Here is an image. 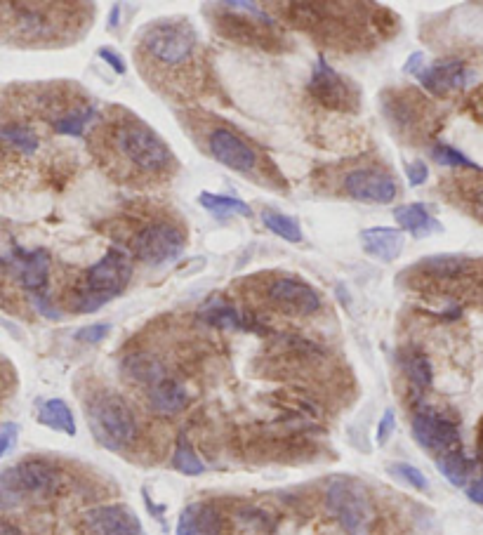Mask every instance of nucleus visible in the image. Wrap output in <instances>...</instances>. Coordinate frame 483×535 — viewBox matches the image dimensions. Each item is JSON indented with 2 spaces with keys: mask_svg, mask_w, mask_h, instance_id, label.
<instances>
[{
  "mask_svg": "<svg viewBox=\"0 0 483 535\" xmlns=\"http://www.w3.org/2000/svg\"><path fill=\"white\" fill-rule=\"evenodd\" d=\"M102 163L121 180H161L177 168V158L154 128L121 111L97 137Z\"/></svg>",
  "mask_w": 483,
  "mask_h": 535,
  "instance_id": "1",
  "label": "nucleus"
},
{
  "mask_svg": "<svg viewBox=\"0 0 483 535\" xmlns=\"http://www.w3.org/2000/svg\"><path fill=\"white\" fill-rule=\"evenodd\" d=\"M198 33L184 17H163L147 24L137 41V62L142 74L161 88L184 85L187 74L198 69Z\"/></svg>",
  "mask_w": 483,
  "mask_h": 535,
  "instance_id": "2",
  "label": "nucleus"
},
{
  "mask_svg": "<svg viewBox=\"0 0 483 535\" xmlns=\"http://www.w3.org/2000/svg\"><path fill=\"white\" fill-rule=\"evenodd\" d=\"M283 17L290 24L302 29L309 36H316L323 43L337 45V48H359L370 45L377 33H389L392 29L377 24L385 17L387 10L375 5H354V3H283L279 5Z\"/></svg>",
  "mask_w": 483,
  "mask_h": 535,
  "instance_id": "3",
  "label": "nucleus"
},
{
  "mask_svg": "<svg viewBox=\"0 0 483 535\" xmlns=\"http://www.w3.org/2000/svg\"><path fill=\"white\" fill-rule=\"evenodd\" d=\"M427 297H469L483 281V262L467 255H429L401 274Z\"/></svg>",
  "mask_w": 483,
  "mask_h": 535,
  "instance_id": "4",
  "label": "nucleus"
},
{
  "mask_svg": "<svg viewBox=\"0 0 483 535\" xmlns=\"http://www.w3.org/2000/svg\"><path fill=\"white\" fill-rule=\"evenodd\" d=\"M132 262L123 248L111 246L102 260L92 264L69 297V309L78 314H92L102 309L130 286Z\"/></svg>",
  "mask_w": 483,
  "mask_h": 535,
  "instance_id": "5",
  "label": "nucleus"
},
{
  "mask_svg": "<svg viewBox=\"0 0 483 535\" xmlns=\"http://www.w3.org/2000/svg\"><path fill=\"white\" fill-rule=\"evenodd\" d=\"M210 19H213L215 29L220 36L229 38L238 45L255 50H269L281 52L286 45V38L279 33V26L274 24L267 12L255 3H222L215 5Z\"/></svg>",
  "mask_w": 483,
  "mask_h": 535,
  "instance_id": "6",
  "label": "nucleus"
},
{
  "mask_svg": "<svg viewBox=\"0 0 483 535\" xmlns=\"http://www.w3.org/2000/svg\"><path fill=\"white\" fill-rule=\"evenodd\" d=\"M78 5H52V3H0V19L5 31L19 43H55L66 29L69 19L76 15Z\"/></svg>",
  "mask_w": 483,
  "mask_h": 535,
  "instance_id": "7",
  "label": "nucleus"
},
{
  "mask_svg": "<svg viewBox=\"0 0 483 535\" xmlns=\"http://www.w3.org/2000/svg\"><path fill=\"white\" fill-rule=\"evenodd\" d=\"M62 488V472L48 460H22L0 472V512L29 500H48Z\"/></svg>",
  "mask_w": 483,
  "mask_h": 535,
  "instance_id": "8",
  "label": "nucleus"
},
{
  "mask_svg": "<svg viewBox=\"0 0 483 535\" xmlns=\"http://www.w3.org/2000/svg\"><path fill=\"white\" fill-rule=\"evenodd\" d=\"M85 413H88L92 437L109 451L130 448L140 437V422H137L130 404L121 394L97 392L90 396Z\"/></svg>",
  "mask_w": 483,
  "mask_h": 535,
  "instance_id": "9",
  "label": "nucleus"
},
{
  "mask_svg": "<svg viewBox=\"0 0 483 535\" xmlns=\"http://www.w3.org/2000/svg\"><path fill=\"white\" fill-rule=\"evenodd\" d=\"M187 248V229L170 217H154L130 236V253L149 267L175 262Z\"/></svg>",
  "mask_w": 483,
  "mask_h": 535,
  "instance_id": "10",
  "label": "nucleus"
},
{
  "mask_svg": "<svg viewBox=\"0 0 483 535\" xmlns=\"http://www.w3.org/2000/svg\"><path fill=\"white\" fill-rule=\"evenodd\" d=\"M328 512L340 521L347 535H368L373 526L375 510L373 500L361 481L340 477L328 486L326 491Z\"/></svg>",
  "mask_w": 483,
  "mask_h": 535,
  "instance_id": "11",
  "label": "nucleus"
},
{
  "mask_svg": "<svg viewBox=\"0 0 483 535\" xmlns=\"http://www.w3.org/2000/svg\"><path fill=\"white\" fill-rule=\"evenodd\" d=\"M262 276V274H260ZM260 281V300L264 307L274 309L276 314L286 316H312L321 312L323 300L319 290L309 286L307 281L293 279L288 274H264Z\"/></svg>",
  "mask_w": 483,
  "mask_h": 535,
  "instance_id": "12",
  "label": "nucleus"
},
{
  "mask_svg": "<svg viewBox=\"0 0 483 535\" xmlns=\"http://www.w3.org/2000/svg\"><path fill=\"white\" fill-rule=\"evenodd\" d=\"M382 114L396 135L408 142H420L432 135V104L415 90H387L382 95Z\"/></svg>",
  "mask_w": 483,
  "mask_h": 535,
  "instance_id": "13",
  "label": "nucleus"
},
{
  "mask_svg": "<svg viewBox=\"0 0 483 535\" xmlns=\"http://www.w3.org/2000/svg\"><path fill=\"white\" fill-rule=\"evenodd\" d=\"M205 149L208 154L215 158L217 163H222L224 168L234 170L238 175L253 177V180H262V168L267 161L260 156L253 144L243 140L236 130H231L229 125H215L208 128L205 135Z\"/></svg>",
  "mask_w": 483,
  "mask_h": 535,
  "instance_id": "14",
  "label": "nucleus"
},
{
  "mask_svg": "<svg viewBox=\"0 0 483 535\" xmlns=\"http://www.w3.org/2000/svg\"><path fill=\"white\" fill-rule=\"evenodd\" d=\"M413 437L425 451L434 453V458L439 455L462 451V437L458 420H453L451 415L436 411L432 406H418L413 413Z\"/></svg>",
  "mask_w": 483,
  "mask_h": 535,
  "instance_id": "15",
  "label": "nucleus"
},
{
  "mask_svg": "<svg viewBox=\"0 0 483 535\" xmlns=\"http://www.w3.org/2000/svg\"><path fill=\"white\" fill-rule=\"evenodd\" d=\"M309 92L323 109L330 111H356L361 102L356 85L337 74L333 66L326 62V57L316 59Z\"/></svg>",
  "mask_w": 483,
  "mask_h": 535,
  "instance_id": "16",
  "label": "nucleus"
},
{
  "mask_svg": "<svg viewBox=\"0 0 483 535\" xmlns=\"http://www.w3.org/2000/svg\"><path fill=\"white\" fill-rule=\"evenodd\" d=\"M342 191L363 203H392L399 196L394 177L377 168H359L347 173L342 180Z\"/></svg>",
  "mask_w": 483,
  "mask_h": 535,
  "instance_id": "17",
  "label": "nucleus"
},
{
  "mask_svg": "<svg viewBox=\"0 0 483 535\" xmlns=\"http://www.w3.org/2000/svg\"><path fill=\"white\" fill-rule=\"evenodd\" d=\"M10 267L15 272L17 281L22 283L24 290L38 295H48V281H50V253L43 248L36 250H22L15 248L10 257Z\"/></svg>",
  "mask_w": 483,
  "mask_h": 535,
  "instance_id": "18",
  "label": "nucleus"
},
{
  "mask_svg": "<svg viewBox=\"0 0 483 535\" xmlns=\"http://www.w3.org/2000/svg\"><path fill=\"white\" fill-rule=\"evenodd\" d=\"M85 528L92 535H147L140 517L125 505L92 507L85 514Z\"/></svg>",
  "mask_w": 483,
  "mask_h": 535,
  "instance_id": "19",
  "label": "nucleus"
},
{
  "mask_svg": "<svg viewBox=\"0 0 483 535\" xmlns=\"http://www.w3.org/2000/svg\"><path fill=\"white\" fill-rule=\"evenodd\" d=\"M418 81L434 97H448L472 83V71L458 59H443V62L425 66L418 74Z\"/></svg>",
  "mask_w": 483,
  "mask_h": 535,
  "instance_id": "20",
  "label": "nucleus"
},
{
  "mask_svg": "<svg viewBox=\"0 0 483 535\" xmlns=\"http://www.w3.org/2000/svg\"><path fill=\"white\" fill-rule=\"evenodd\" d=\"M177 535H224V519L210 503H191L177 521Z\"/></svg>",
  "mask_w": 483,
  "mask_h": 535,
  "instance_id": "21",
  "label": "nucleus"
},
{
  "mask_svg": "<svg viewBox=\"0 0 483 535\" xmlns=\"http://www.w3.org/2000/svg\"><path fill=\"white\" fill-rule=\"evenodd\" d=\"M361 246L370 257L380 262H394L401 255L406 234L392 227H370L361 231Z\"/></svg>",
  "mask_w": 483,
  "mask_h": 535,
  "instance_id": "22",
  "label": "nucleus"
},
{
  "mask_svg": "<svg viewBox=\"0 0 483 535\" xmlns=\"http://www.w3.org/2000/svg\"><path fill=\"white\" fill-rule=\"evenodd\" d=\"M201 314L205 323H210V326L220 330H264L260 321L255 319V314H243L241 309L229 305V302L217 300V297L203 307Z\"/></svg>",
  "mask_w": 483,
  "mask_h": 535,
  "instance_id": "23",
  "label": "nucleus"
},
{
  "mask_svg": "<svg viewBox=\"0 0 483 535\" xmlns=\"http://www.w3.org/2000/svg\"><path fill=\"white\" fill-rule=\"evenodd\" d=\"M123 375L135 385H140L144 389L158 385V382L168 378L165 375V366L158 359L156 354L151 352H135L128 354L123 359Z\"/></svg>",
  "mask_w": 483,
  "mask_h": 535,
  "instance_id": "24",
  "label": "nucleus"
},
{
  "mask_svg": "<svg viewBox=\"0 0 483 535\" xmlns=\"http://www.w3.org/2000/svg\"><path fill=\"white\" fill-rule=\"evenodd\" d=\"M147 404L158 415H177L189 404V394L180 382L165 378L147 389Z\"/></svg>",
  "mask_w": 483,
  "mask_h": 535,
  "instance_id": "25",
  "label": "nucleus"
},
{
  "mask_svg": "<svg viewBox=\"0 0 483 535\" xmlns=\"http://www.w3.org/2000/svg\"><path fill=\"white\" fill-rule=\"evenodd\" d=\"M394 220L401 224L403 231H408L413 239H425V236L439 234L443 227L439 220L422 206V203H408V206H399L394 210Z\"/></svg>",
  "mask_w": 483,
  "mask_h": 535,
  "instance_id": "26",
  "label": "nucleus"
},
{
  "mask_svg": "<svg viewBox=\"0 0 483 535\" xmlns=\"http://www.w3.org/2000/svg\"><path fill=\"white\" fill-rule=\"evenodd\" d=\"M38 422L45 427L62 432L66 437H76V420L71 408L62 399H48L38 408Z\"/></svg>",
  "mask_w": 483,
  "mask_h": 535,
  "instance_id": "27",
  "label": "nucleus"
},
{
  "mask_svg": "<svg viewBox=\"0 0 483 535\" xmlns=\"http://www.w3.org/2000/svg\"><path fill=\"white\" fill-rule=\"evenodd\" d=\"M455 198L474 220L483 224V173L476 177H455Z\"/></svg>",
  "mask_w": 483,
  "mask_h": 535,
  "instance_id": "28",
  "label": "nucleus"
},
{
  "mask_svg": "<svg viewBox=\"0 0 483 535\" xmlns=\"http://www.w3.org/2000/svg\"><path fill=\"white\" fill-rule=\"evenodd\" d=\"M97 109L95 104H78L76 109H71L69 114H64L57 121H52V128H55L57 135H66V137H83V132L88 130V125L95 121Z\"/></svg>",
  "mask_w": 483,
  "mask_h": 535,
  "instance_id": "29",
  "label": "nucleus"
},
{
  "mask_svg": "<svg viewBox=\"0 0 483 535\" xmlns=\"http://www.w3.org/2000/svg\"><path fill=\"white\" fill-rule=\"evenodd\" d=\"M401 368L403 373H406L408 382L413 387H418L420 392H425L427 387H432V363H429L427 354L418 352V349H410V352H406L401 356Z\"/></svg>",
  "mask_w": 483,
  "mask_h": 535,
  "instance_id": "30",
  "label": "nucleus"
},
{
  "mask_svg": "<svg viewBox=\"0 0 483 535\" xmlns=\"http://www.w3.org/2000/svg\"><path fill=\"white\" fill-rule=\"evenodd\" d=\"M198 203H201L208 213L220 217V220H224V217H229V215L253 217V208H250L246 201H238V198L234 196H222V194H210V191H203V194L198 196Z\"/></svg>",
  "mask_w": 483,
  "mask_h": 535,
  "instance_id": "31",
  "label": "nucleus"
},
{
  "mask_svg": "<svg viewBox=\"0 0 483 535\" xmlns=\"http://www.w3.org/2000/svg\"><path fill=\"white\" fill-rule=\"evenodd\" d=\"M436 467H439V472L446 477V481H451L453 486H465L469 481V474H472V460L465 455V448H462V451L439 455V458H436Z\"/></svg>",
  "mask_w": 483,
  "mask_h": 535,
  "instance_id": "32",
  "label": "nucleus"
},
{
  "mask_svg": "<svg viewBox=\"0 0 483 535\" xmlns=\"http://www.w3.org/2000/svg\"><path fill=\"white\" fill-rule=\"evenodd\" d=\"M0 137H3L5 142H10L12 147L19 149L26 156L36 154L38 147H41V140H38L36 130L29 128V125H22V123L0 125Z\"/></svg>",
  "mask_w": 483,
  "mask_h": 535,
  "instance_id": "33",
  "label": "nucleus"
},
{
  "mask_svg": "<svg viewBox=\"0 0 483 535\" xmlns=\"http://www.w3.org/2000/svg\"><path fill=\"white\" fill-rule=\"evenodd\" d=\"M262 224L271 231V234L281 236V239L288 241V243H300L304 239L302 227L290 215L276 213V210H264Z\"/></svg>",
  "mask_w": 483,
  "mask_h": 535,
  "instance_id": "34",
  "label": "nucleus"
},
{
  "mask_svg": "<svg viewBox=\"0 0 483 535\" xmlns=\"http://www.w3.org/2000/svg\"><path fill=\"white\" fill-rule=\"evenodd\" d=\"M172 465H175L177 472L187 474V477H198V474L205 472V465L198 458L194 448L187 439H180L177 441V448H175V455H172Z\"/></svg>",
  "mask_w": 483,
  "mask_h": 535,
  "instance_id": "35",
  "label": "nucleus"
},
{
  "mask_svg": "<svg viewBox=\"0 0 483 535\" xmlns=\"http://www.w3.org/2000/svg\"><path fill=\"white\" fill-rule=\"evenodd\" d=\"M429 154L439 165H446V168H465V170H474V173H481V168L476 165L472 158H467L462 151L453 149L451 144H441L436 142L432 149H429Z\"/></svg>",
  "mask_w": 483,
  "mask_h": 535,
  "instance_id": "36",
  "label": "nucleus"
},
{
  "mask_svg": "<svg viewBox=\"0 0 483 535\" xmlns=\"http://www.w3.org/2000/svg\"><path fill=\"white\" fill-rule=\"evenodd\" d=\"M389 474L399 477L403 484L413 486L415 491H427V477L418 470V467L406 465V462H394V465H389Z\"/></svg>",
  "mask_w": 483,
  "mask_h": 535,
  "instance_id": "37",
  "label": "nucleus"
},
{
  "mask_svg": "<svg viewBox=\"0 0 483 535\" xmlns=\"http://www.w3.org/2000/svg\"><path fill=\"white\" fill-rule=\"evenodd\" d=\"M111 333L109 323H92V326H85L76 333L78 342H85V345H99L102 340H107V335Z\"/></svg>",
  "mask_w": 483,
  "mask_h": 535,
  "instance_id": "38",
  "label": "nucleus"
},
{
  "mask_svg": "<svg viewBox=\"0 0 483 535\" xmlns=\"http://www.w3.org/2000/svg\"><path fill=\"white\" fill-rule=\"evenodd\" d=\"M17 437H19V427L15 422H5V425H0V458H5V455L15 448Z\"/></svg>",
  "mask_w": 483,
  "mask_h": 535,
  "instance_id": "39",
  "label": "nucleus"
},
{
  "mask_svg": "<svg viewBox=\"0 0 483 535\" xmlns=\"http://www.w3.org/2000/svg\"><path fill=\"white\" fill-rule=\"evenodd\" d=\"M394 427H396V415H394L392 408H389V411H385V415H382L380 425H377V434H375L377 444L385 446L387 439L394 434Z\"/></svg>",
  "mask_w": 483,
  "mask_h": 535,
  "instance_id": "40",
  "label": "nucleus"
},
{
  "mask_svg": "<svg viewBox=\"0 0 483 535\" xmlns=\"http://www.w3.org/2000/svg\"><path fill=\"white\" fill-rule=\"evenodd\" d=\"M406 177H408L410 187H420V184H425V182H427V177H429L427 163H422V161L408 163V165H406Z\"/></svg>",
  "mask_w": 483,
  "mask_h": 535,
  "instance_id": "41",
  "label": "nucleus"
},
{
  "mask_svg": "<svg viewBox=\"0 0 483 535\" xmlns=\"http://www.w3.org/2000/svg\"><path fill=\"white\" fill-rule=\"evenodd\" d=\"M99 57L104 59V62H107L111 69L116 71V74H125V59L118 55L116 50H111V48H99Z\"/></svg>",
  "mask_w": 483,
  "mask_h": 535,
  "instance_id": "42",
  "label": "nucleus"
},
{
  "mask_svg": "<svg viewBox=\"0 0 483 535\" xmlns=\"http://www.w3.org/2000/svg\"><path fill=\"white\" fill-rule=\"evenodd\" d=\"M422 62H425V55H422V52H415V55L406 62V66H403V71H406V74L418 76L420 71L425 69V66H422Z\"/></svg>",
  "mask_w": 483,
  "mask_h": 535,
  "instance_id": "43",
  "label": "nucleus"
},
{
  "mask_svg": "<svg viewBox=\"0 0 483 535\" xmlns=\"http://www.w3.org/2000/svg\"><path fill=\"white\" fill-rule=\"evenodd\" d=\"M467 495H469V500H472V503L483 505V477L476 479L474 484L467 488Z\"/></svg>",
  "mask_w": 483,
  "mask_h": 535,
  "instance_id": "44",
  "label": "nucleus"
},
{
  "mask_svg": "<svg viewBox=\"0 0 483 535\" xmlns=\"http://www.w3.org/2000/svg\"><path fill=\"white\" fill-rule=\"evenodd\" d=\"M0 535H22V533H19L12 524H8V521L0 519Z\"/></svg>",
  "mask_w": 483,
  "mask_h": 535,
  "instance_id": "45",
  "label": "nucleus"
},
{
  "mask_svg": "<svg viewBox=\"0 0 483 535\" xmlns=\"http://www.w3.org/2000/svg\"><path fill=\"white\" fill-rule=\"evenodd\" d=\"M118 10H121V5H114V10H111V17H109V29H116Z\"/></svg>",
  "mask_w": 483,
  "mask_h": 535,
  "instance_id": "46",
  "label": "nucleus"
},
{
  "mask_svg": "<svg viewBox=\"0 0 483 535\" xmlns=\"http://www.w3.org/2000/svg\"><path fill=\"white\" fill-rule=\"evenodd\" d=\"M479 460L483 462V425L479 429Z\"/></svg>",
  "mask_w": 483,
  "mask_h": 535,
  "instance_id": "47",
  "label": "nucleus"
}]
</instances>
